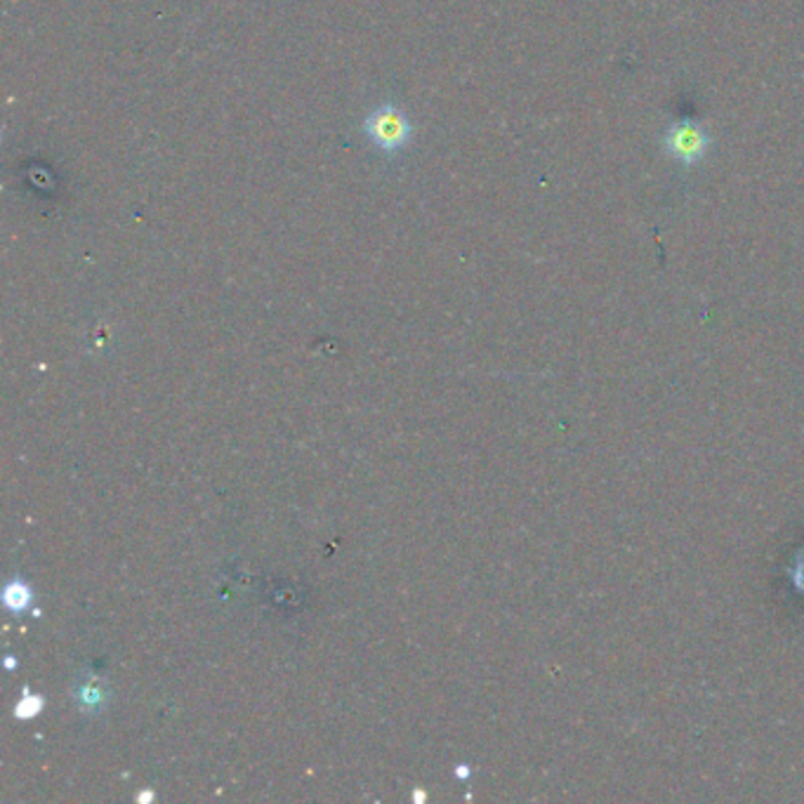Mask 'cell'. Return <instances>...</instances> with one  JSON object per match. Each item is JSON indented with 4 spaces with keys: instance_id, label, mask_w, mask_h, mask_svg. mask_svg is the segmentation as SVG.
<instances>
[{
    "instance_id": "obj_1",
    "label": "cell",
    "mask_w": 804,
    "mask_h": 804,
    "mask_svg": "<svg viewBox=\"0 0 804 804\" xmlns=\"http://www.w3.org/2000/svg\"><path fill=\"white\" fill-rule=\"evenodd\" d=\"M366 133H369V137L380 149L392 151L404 147L411 139V125H408V121L397 109L387 107L366 121Z\"/></svg>"
},
{
    "instance_id": "obj_2",
    "label": "cell",
    "mask_w": 804,
    "mask_h": 804,
    "mask_svg": "<svg viewBox=\"0 0 804 804\" xmlns=\"http://www.w3.org/2000/svg\"><path fill=\"white\" fill-rule=\"evenodd\" d=\"M5 602L12 611H22L26 604H29V590H26L22 583H12L5 592Z\"/></svg>"
},
{
    "instance_id": "obj_3",
    "label": "cell",
    "mask_w": 804,
    "mask_h": 804,
    "mask_svg": "<svg viewBox=\"0 0 804 804\" xmlns=\"http://www.w3.org/2000/svg\"><path fill=\"white\" fill-rule=\"evenodd\" d=\"M38 708H40V698H26V701L20 705V708H17V715L29 717V715H34Z\"/></svg>"
}]
</instances>
